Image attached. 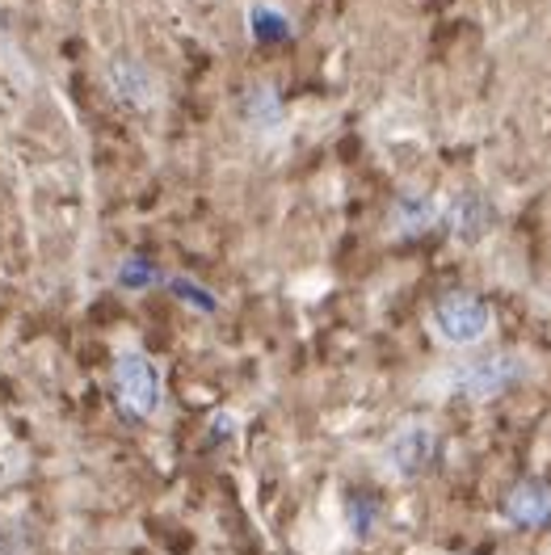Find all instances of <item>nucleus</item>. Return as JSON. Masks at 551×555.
I'll return each mask as SVG.
<instances>
[{"label":"nucleus","mask_w":551,"mask_h":555,"mask_svg":"<svg viewBox=\"0 0 551 555\" xmlns=\"http://www.w3.org/2000/svg\"><path fill=\"white\" fill-rule=\"evenodd\" d=\"M110 400L114 413L131 425H152L165 416V371L131 337H118L110 353Z\"/></svg>","instance_id":"1"},{"label":"nucleus","mask_w":551,"mask_h":555,"mask_svg":"<svg viewBox=\"0 0 551 555\" xmlns=\"http://www.w3.org/2000/svg\"><path fill=\"white\" fill-rule=\"evenodd\" d=\"M98 76H102L105 98L118 105V109L136 114V118H148V114H156L165 105V80H161V72L152 68L143 55L114 51V55L102 60Z\"/></svg>","instance_id":"2"},{"label":"nucleus","mask_w":551,"mask_h":555,"mask_svg":"<svg viewBox=\"0 0 551 555\" xmlns=\"http://www.w3.org/2000/svg\"><path fill=\"white\" fill-rule=\"evenodd\" d=\"M430 328H434V337L443 346L472 349L492 333V312H488V304H484L480 295H472V291H447L430 308Z\"/></svg>","instance_id":"3"},{"label":"nucleus","mask_w":551,"mask_h":555,"mask_svg":"<svg viewBox=\"0 0 551 555\" xmlns=\"http://www.w3.org/2000/svg\"><path fill=\"white\" fill-rule=\"evenodd\" d=\"M526 375H530V358L526 353H517V349H492V353H480V358H472V362H463L454 371V391L463 400L484 404V400L505 396Z\"/></svg>","instance_id":"4"},{"label":"nucleus","mask_w":551,"mask_h":555,"mask_svg":"<svg viewBox=\"0 0 551 555\" xmlns=\"http://www.w3.org/2000/svg\"><path fill=\"white\" fill-rule=\"evenodd\" d=\"M438 228H447V236L454 244L472 248V244L492 236V228H497V203L484 190H459L454 198L443 203V223Z\"/></svg>","instance_id":"5"},{"label":"nucleus","mask_w":551,"mask_h":555,"mask_svg":"<svg viewBox=\"0 0 551 555\" xmlns=\"http://www.w3.org/2000/svg\"><path fill=\"white\" fill-rule=\"evenodd\" d=\"M443 454V442H438V429L425 425V421H409L392 434L387 442V467L400 476V480H421Z\"/></svg>","instance_id":"6"},{"label":"nucleus","mask_w":551,"mask_h":555,"mask_svg":"<svg viewBox=\"0 0 551 555\" xmlns=\"http://www.w3.org/2000/svg\"><path fill=\"white\" fill-rule=\"evenodd\" d=\"M241 122L248 135L257 139H274L286 127V109H282V93H278L270 80H253L244 85L241 93Z\"/></svg>","instance_id":"7"},{"label":"nucleus","mask_w":551,"mask_h":555,"mask_svg":"<svg viewBox=\"0 0 551 555\" xmlns=\"http://www.w3.org/2000/svg\"><path fill=\"white\" fill-rule=\"evenodd\" d=\"M505 521L517 530H543L551 526V485L548 480H517L505 492Z\"/></svg>","instance_id":"8"},{"label":"nucleus","mask_w":551,"mask_h":555,"mask_svg":"<svg viewBox=\"0 0 551 555\" xmlns=\"http://www.w3.org/2000/svg\"><path fill=\"white\" fill-rule=\"evenodd\" d=\"M387 223H392L396 236L417 241V236H425V232H434V228L443 223V203H438L434 194H417V190H409V194H400V198L392 203Z\"/></svg>","instance_id":"9"},{"label":"nucleus","mask_w":551,"mask_h":555,"mask_svg":"<svg viewBox=\"0 0 551 555\" xmlns=\"http://www.w3.org/2000/svg\"><path fill=\"white\" fill-rule=\"evenodd\" d=\"M244 26H248V38L257 47H286L295 38V22L286 9H278L270 0H253L244 9Z\"/></svg>","instance_id":"10"},{"label":"nucleus","mask_w":551,"mask_h":555,"mask_svg":"<svg viewBox=\"0 0 551 555\" xmlns=\"http://www.w3.org/2000/svg\"><path fill=\"white\" fill-rule=\"evenodd\" d=\"M165 270L152 261V257H143V253H127L118 266H114V291H123V295H148V291H156V286H165Z\"/></svg>","instance_id":"11"},{"label":"nucleus","mask_w":551,"mask_h":555,"mask_svg":"<svg viewBox=\"0 0 551 555\" xmlns=\"http://www.w3.org/2000/svg\"><path fill=\"white\" fill-rule=\"evenodd\" d=\"M165 286H169L172 299H177V304H185L190 312H198V315H215V312H219V295H215L210 286H203L198 278L169 274V278H165Z\"/></svg>","instance_id":"12"},{"label":"nucleus","mask_w":551,"mask_h":555,"mask_svg":"<svg viewBox=\"0 0 551 555\" xmlns=\"http://www.w3.org/2000/svg\"><path fill=\"white\" fill-rule=\"evenodd\" d=\"M345 521H349L354 539H371V534L380 530V501H375L371 492H354V496L345 501Z\"/></svg>","instance_id":"13"},{"label":"nucleus","mask_w":551,"mask_h":555,"mask_svg":"<svg viewBox=\"0 0 551 555\" xmlns=\"http://www.w3.org/2000/svg\"><path fill=\"white\" fill-rule=\"evenodd\" d=\"M236 425H241L236 413H215L207 421V438L210 442H232V438H236Z\"/></svg>","instance_id":"14"}]
</instances>
